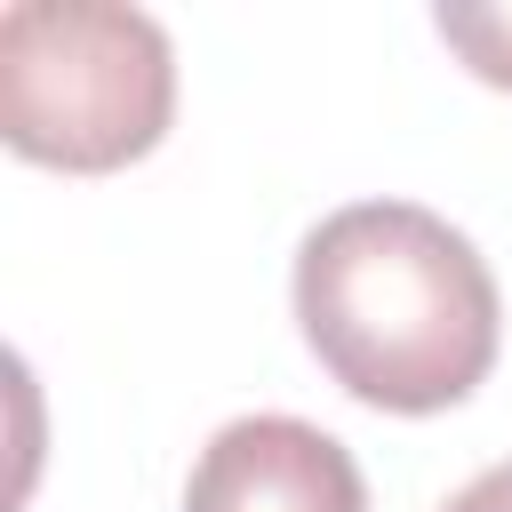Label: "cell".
Returning a JSON list of instances; mask_svg holds the SVG:
<instances>
[{"mask_svg": "<svg viewBox=\"0 0 512 512\" xmlns=\"http://www.w3.org/2000/svg\"><path fill=\"white\" fill-rule=\"evenodd\" d=\"M440 512H512V464H488L480 480H464Z\"/></svg>", "mask_w": 512, "mask_h": 512, "instance_id": "obj_5", "label": "cell"}, {"mask_svg": "<svg viewBox=\"0 0 512 512\" xmlns=\"http://www.w3.org/2000/svg\"><path fill=\"white\" fill-rule=\"evenodd\" d=\"M296 320L320 368L384 416L456 408L496 368L504 336L488 256L416 200L320 216L296 248Z\"/></svg>", "mask_w": 512, "mask_h": 512, "instance_id": "obj_1", "label": "cell"}, {"mask_svg": "<svg viewBox=\"0 0 512 512\" xmlns=\"http://www.w3.org/2000/svg\"><path fill=\"white\" fill-rule=\"evenodd\" d=\"M184 512H368V480L352 448L304 416H232L200 448Z\"/></svg>", "mask_w": 512, "mask_h": 512, "instance_id": "obj_3", "label": "cell"}, {"mask_svg": "<svg viewBox=\"0 0 512 512\" xmlns=\"http://www.w3.org/2000/svg\"><path fill=\"white\" fill-rule=\"evenodd\" d=\"M432 24L488 88H512V8H440Z\"/></svg>", "mask_w": 512, "mask_h": 512, "instance_id": "obj_4", "label": "cell"}, {"mask_svg": "<svg viewBox=\"0 0 512 512\" xmlns=\"http://www.w3.org/2000/svg\"><path fill=\"white\" fill-rule=\"evenodd\" d=\"M176 112V48L128 0H16L0 16V136L64 176L144 160Z\"/></svg>", "mask_w": 512, "mask_h": 512, "instance_id": "obj_2", "label": "cell"}]
</instances>
